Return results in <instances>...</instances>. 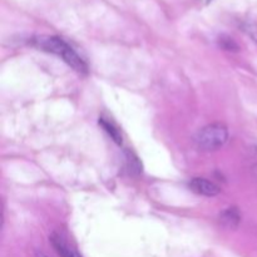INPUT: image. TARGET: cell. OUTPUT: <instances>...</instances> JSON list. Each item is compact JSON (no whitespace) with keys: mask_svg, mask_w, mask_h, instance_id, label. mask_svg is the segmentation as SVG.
Returning a JSON list of instances; mask_svg holds the SVG:
<instances>
[{"mask_svg":"<svg viewBox=\"0 0 257 257\" xmlns=\"http://www.w3.org/2000/svg\"><path fill=\"white\" fill-rule=\"evenodd\" d=\"M37 257H47V256H44L43 253H37Z\"/></svg>","mask_w":257,"mask_h":257,"instance_id":"10","label":"cell"},{"mask_svg":"<svg viewBox=\"0 0 257 257\" xmlns=\"http://www.w3.org/2000/svg\"><path fill=\"white\" fill-rule=\"evenodd\" d=\"M188 187L192 192L200 196H205V197H215V196L220 195L221 192L220 186H217L215 182L207 180V178L202 177L192 178L188 182Z\"/></svg>","mask_w":257,"mask_h":257,"instance_id":"3","label":"cell"},{"mask_svg":"<svg viewBox=\"0 0 257 257\" xmlns=\"http://www.w3.org/2000/svg\"><path fill=\"white\" fill-rule=\"evenodd\" d=\"M32 45L43 52L52 53L62 58L69 67L80 74H87L88 65L83 58L60 37L57 35H38L32 39Z\"/></svg>","mask_w":257,"mask_h":257,"instance_id":"1","label":"cell"},{"mask_svg":"<svg viewBox=\"0 0 257 257\" xmlns=\"http://www.w3.org/2000/svg\"><path fill=\"white\" fill-rule=\"evenodd\" d=\"M256 168H257V166H256ZM256 172H257V170H256Z\"/></svg>","mask_w":257,"mask_h":257,"instance_id":"11","label":"cell"},{"mask_svg":"<svg viewBox=\"0 0 257 257\" xmlns=\"http://www.w3.org/2000/svg\"><path fill=\"white\" fill-rule=\"evenodd\" d=\"M228 141V130L222 123H211L201 128L195 136L198 150L211 152L222 148Z\"/></svg>","mask_w":257,"mask_h":257,"instance_id":"2","label":"cell"},{"mask_svg":"<svg viewBox=\"0 0 257 257\" xmlns=\"http://www.w3.org/2000/svg\"><path fill=\"white\" fill-rule=\"evenodd\" d=\"M218 45H220L223 50H227V52H238V49H240L237 43H236L232 38L227 37V35H221V37L218 38Z\"/></svg>","mask_w":257,"mask_h":257,"instance_id":"8","label":"cell"},{"mask_svg":"<svg viewBox=\"0 0 257 257\" xmlns=\"http://www.w3.org/2000/svg\"><path fill=\"white\" fill-rule=\"evenodd\" d=\"M98 123H99V125L104 130V132L107 133L117 145H122V135H120V131L118 130L110 120H107L105 118H99Z\"/></svg>","mask_w":257,"mask_h":257,"instance_id":"6","label":"cell"},{"mask_svg":"<svg viewBox=\"0 0 257 257\" xmlns=\"http://www.w3.org/2000/svg\"><path fill=\"white\" fill-rule=\"evenodd\" d=\"M241 28L253 42L257 43V24L255 23H242Z\"/></svg>","mask_w":257,"mask_h":257,"instance_id":"9","label":"cell"},{"mask_svg":"<svg viewBox=\"0 0 257 257\" xmlns=\"http://www.w3.org/2000/svg\"><path fill=\"white\" fill-rule=\"evenodd\" d=\"M125 157H127V166L130 172L133 173V175H140L142 172V165H141L140 160L130 151L125 153Z\"/></svg>","mask_w":257,"mask_h":257,"instance_id":"7","label":"cell"},{"mask_svg":"<svg viewBox=\"0 0 257 257\" xmlns=\"http://www.w3.org/2000/svg\"><path fill=\"white\" fill-rule=\"evenodd\" d=\"M218 221H220V223L223 227L233 230V228H237V226L240 225L241 213L236 207L225 208V210L218 215Z\"/></svg>","mask_w":257,"mask_h":257,"instance_id":"5","label":"cell"},{"mask_svg":"<svg viewBox=\"0 0 257 257\" xmlns=\"http://www.w3.org/2000/svg\"><path fill=\"white\" fill-rule=\"evenodd\" d=\"M50 243L54 247V250L57 251L58 255L60 257H82L78 253L77 250H74L73 247H70L68 245L67 241L62 237L58 232H53L49 237Z\"/></svg>","mask_w":257,"mask_h":257,"instance_id":"4","label":"cell"}]
</instances>
